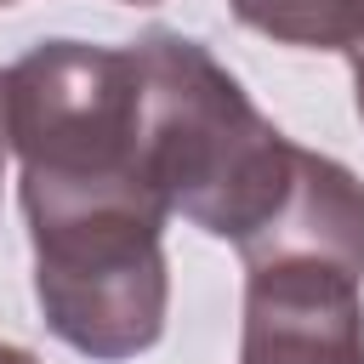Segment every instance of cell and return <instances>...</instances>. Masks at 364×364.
Here are the masks:
<instances>
[{"label": "cell", "instance_id": "obj_5", "mask_svg": "<svg viewBox=\"0 0 364 364\" xmlns=\"http://www.w3.org/2000/svg\"><path fill=\"white\" fill-rule=\"evenodd\" d=\"M233 17L279 46H324V0H228Z\"/></svg>", "mask_w": 364, "mask_h": 364}, {"label": "cell", "instance_id": "obj_2", "mask_svg": "<svg viewBox=\"0 0 364 364\" xmlns=\"http://www.w3.org/2000/svg\"><path fill=\"white\" fill-rule=\"evenodd\" d=\"M34 245V301L57 341L119 364L165 336V205L148 193L23 205Z\"/></svg>", "mask_w": 364, "mask_h": 364}, {"label": "cell", "instance_id": "obj_7", "mask_svg": "<svg viewBox=\"0 0 364 364\" xmlns=\"http://www.w3.org/2000/svg\"><path fill=\"white\" fill-rule=\"evenodd\" d=\"M0 364H40V358L23 353V347H6V341H0Z\"/></svg>", "mask_w": 364, "mask_h": 364}, {"label": "cell", "instance_id": "obj_1", "mask_svg": "<svg viewBox=\"0 0 364 364\" xmlns=\"http://www.w3.org/2000/svg\"><path fill=\"white\" fill-rule=\"evenodd\" d=\"M136 57V148L165 210L250 250L284 210L301 154L188 34L148 28Z\"/></svg>", "mask_w": 364, "mask_h": 364}, {"label": "cell", "instance_id": "obj_4", "mask_svg": "<svg viewBox=\"0 0 364 364\" xmlns=\"http://www.w3.org/2000/svg\"><path fill=\"white\" fill-rule=\"evenodd\" d=\"M239 364H364V273L296 250L245 262Z\"/></svg>", "mask_w": 364, "mask_h": 364}, {"label": "cell", "instance_id": "obj_3", "mask_svg": "<svg viewBox=\"0 0 364 364\" xmlns=\"http://www.w3.org/2000/svg\"><path fill=\"white\" fill-rule=\"evenodd\" d=\"M6 148L23 165V199L159 193L136 148L131 46L40 40L6 68Z\"/></svg>", "mask_w": 364, "mask_h": 364}, {"label": "cell", "instance_id": "obj_6", "mask_svg": "<svg viewBox=\"0 0 364 364\" xmlns=\"http://www.w3.org/2000/svg\"><path fill=\"white\" fill-rule=\"evenodd\" d=\"M324 46L353 63V97L364 119V0H324Z\"/></svg>", "mask_w": 364, "mask_h": 364}, {"label": "cell", "instance_id": "obj_9", "mask_svg": "<svg viewBox=\"0 0 364 364\" xmlns=\"http://www.w3.org/2000/svg\"><path fill=\"white\" fill-rule=\"evenodd\" d=\"M125 6H154V0H125Z\"/></svg>", "mask_w": 364, "mask_h": 364}, {"label": "cell", "instance_id": "obj_8", "mask_svg": "<svg viewBox=\"0 0 364 364\" xmlns=\"http://www.w3.org/2000/svg\"><path fill=\"white\" fill-rule=\"evenodd\" d=\"M0 165H6V74H0Z\"/></svg>", "mask_w": 364, "mask_h": 364}]
</instances>
